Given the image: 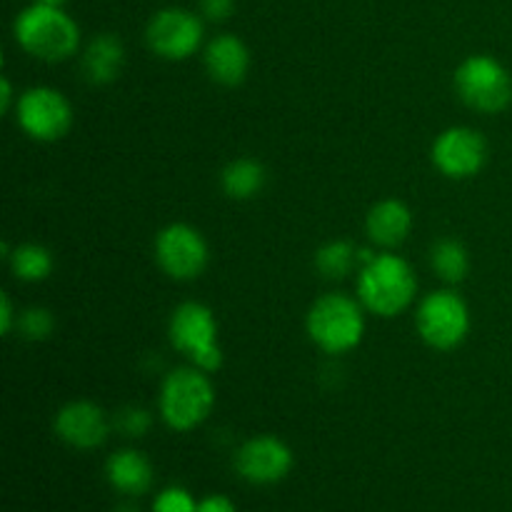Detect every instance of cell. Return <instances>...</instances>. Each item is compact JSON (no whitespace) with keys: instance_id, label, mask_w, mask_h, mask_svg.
Here are the masks:
<instances>
[{"instance_id":"cell-1","label":"cell","mask_w":512,"mask_h":512,"mask_svg":"<svg viewBox=\"0 0 512 512\" xmlns=\"http://www.w3.org/2000/svg\"><path fill=\"white\" fill-rule=\"evenodd\" d=\"M418 295L413 265L395 253H375L358 275V300L368 313L395 318Z\"/></svg>"},{"instance_id":"cell-2","label":"cell","mask_w":512,"mask_h":512,"mask_svg":"<svg viewBox=\"0 0 512 512\" xmlns=\"http://www.w3.org/2000/svg\"><path fill=\"white\" fill-rule=\"evenodd\" d=\"M13 35L20 48L45 63H60L75 55L80 28L63 8L33 3L15 18Z\"/></svg>"},{"instance_id":"cell-3","label":"cell","mask_w":512,"mask_h":512,"mask_svg":"<svg viewBox=\"0 0 512 512\" xmlns=\"http://www.w3.org/2000/svg\"><path fill=\"white\" fill-rule=\"evenodd\" d=\"M310 340L328 355L350 353L365 335V308L343 293H328L313 303L305 318Z\"/></svg>"},{"instance_id":"cell-4","label":"cell","mask_w":512,"mask_h":512,"mask_svg":"<svg viewBox=\"0 0 512 512\" xmlns=\"http://www.w3.org/2000/svg\"><path fill=\"white\" fill-rule=\"evenodd\" d=\"M215 405V388L200 368H178L165 375L160 385L158 408L165 425L178 433L195 430L208 420Z\"/></svg>"},{"instance_id":"cell-5","label":"cell","mask_w":512,"mask_h":512,"mask_svg":"<svg viewBox=\"0 0 512 512\" xmlns=\"http://www.w3.org/2000/svg\"><path fill=\"white\" fill-rule=\"evenodd\" d=\"M168 338L178 353H183L203 373H215L223 365V350L218 343V320L203 303H183L173 310Z\"/></svg>"},{"instance_id":"cell-6","label":"cell","mask_w":512,"mask_h":512,"mask_svg":"<svg viewBox=\"0 0 512 512\" xmlns=\"http://www.w3.org/2000/svg\"><path fill=\"white\" fill-rule=\"evenodd\" d=\"M458 98L478 113H503L512 103V75L493 55H470L455 68Z\"/></svg>"},{"instance_id":"cell-7","label":"cell","mask_w":512,"mask_h":512,"mask_svg":"<svg viewBox=\"0 0 512 512\" xmlns=\"http://www.w3.org/2000/svg\"><path fill=\"white\" fill-rule=\"evenodd\" d=\"M415 328L433 350L458 348L470 333L468 303L455 290H433L420 300Z\"/></svg>"},{"instance_id":"cell-8","label":"cell","mask_w":512,"mask_h":512,"mask_svg":"<svg viewBox=\"0 0 512 512\" xmlns=\"http://www.w3.org/2000/svg\"><path fill=\"white\" fill-rule=\"evenodd\" d=\"M18 125L25 135L40 143H55L65 138L73 125V108L60 90L48 85L28 88L15 105Z\"/></svg>"},{"instance_id":"cell-9","label":"cell","mask_w":512,"mask_h":512,"mask_svg":"<svg viewBox=\"0 0 512 512\" xmlns=\"http://www.w3.org/2000/svg\"><path fill=\"white\" fill-rule=\"evenodd\" d=\"M210 250L193 225L173 223L155 235V260L168 278L188 283L208 268Z\"/></svg>"},{"instance_id":"cell-10","label":"cell","mask_w":512,"mask_h":512,"mask_svg":"<svg viewBox=\"0 0 512 512\" xmlns=\"http://www.w3.org/2000/svg\"><path fill=\"white\" fill-rule=\"evenodd\" d=\"M430 158L445 178H473L488 163V140L480 130L468 128V125H453L435 138Z\"/></svg>"},{"instance_id":"cell-11","label":"cell","mask_w":512,"mask_h":512,"mask_svg":"<svg viewBox=\"0 0 512 512\" xmlns=\"http://www.w3.org/2000/svg\"><path fill=\"white\" fill-rule=\"evenodd\" d=\"M148 48L163 60H185L203 43V20L185 8H165L150 18L145 28Z\"/></svg>"},{"instance_id":"cell-12","label":"cell","mask_w":512,"mask_h":512,"mask_svg":"<svg viewBox=\"0 0 512 512\" xmlns=\"http://www.w3.org/2000/svg\"><path fill=\"white\" fill-rule=\"evenodd\" d=\"M235 470L253 485H275L293 470V450L275 435H255L240 445Z\"/></svg>"},{"instance_id":"cell-13","label":"cell","mask_w":512,"mask_h":512,"mask_svg":"<svg viewBox=\"0 0 512 512\" xmlns=\"http://www.w3.org/2000/svg\"><path fill=\"white\" fill-rule=\"evenodd\" d=\"M53 430L65 445L75 450H95L108 440L110 423L103 408L90 400H73L63 405L53 420Z\"/></svg>"},{"instance_id":"cell-14","label":"cell","mask_w":512,"mask_h":512,"mask_svg":"<svg viewBox=\"0 0 512 512\" xmlns=\"http://www.w3.org/2000/svg\"><path fill=\"white\" fill-rule=\"evenodd\" d=\"M205 70L210 80L225 88H235L248 78L250 70V50L238 35L223 33L215 35L205 48Z\"/></svg>"},{"instance_id":"cell-15","label":"cell","mask_w":512,"mask_h":512,"mask_svg":"<svg viewBox=\"0 0 512 512\" xmlns=\"http://www.w3.org/2000/svg\"><path fill=\"white\" fill-rule=\"evenodd\" d=\"M365 230H368V238L380 248H398L413 230V213L403 200H380L370 208L368 218H365Z\"/></svg>"},{"instance_id":"cell-16","label":"cell","mask_w":512,"mask_h":512,"mask_svg":"<svg viewBox=\"0 0 512 512\" xmlns=\"http://www.w3.org/2000/svg\"><path fill=\"white\" fill-rule=\"evenodd\" d=\"M108 483L123 495H143L153 485V465L140 450H118L105 463Z\"/></svg>"},{"instance_id":"cell-17","label":"cell","mask_w":512,"mask_h":512,"mask_svg":"<svg viewBox=\"0 0 512 512\" xmlns=\"http://www.w3.org/2000/svg\"><path fill=\"white\" fill-rule=\"evenodd\" d=\"M125 63V48L113 33L95 35L83 53V75L93 85H108L120 75Z\"/></svg>"},{"instance_id":"cell-18","label":"cell","mask_w":512,"mask_h":512,"mask_svg":"<svg viewBox=\"0 0 512 512\" xmlns=\"http://www.w3.org/2000/svg\"><path fill=\"white\" fill-rule=\"evenodd\" d=\"M265 165L258 163L255 158H238L228 163L220 173V185H223L225 195L233 200H250L265 188Z\"/></svg>"},{"instance_id":"cell-19","label":"cell","mask_w":512,"mask_h":512,"mask_svg":"<svg viewBox=\"0 0 512 512\" xmlns=\"http://www.w3.org/2000/svg\"><path fill=\"white\" fill-rule=\"evenodd\" d=\"M430 268L445 283H463L470 270V255L460 240L440 238L430 248Z\"/></svg>"},{"instance_id":"cell-20","label":"cell","mask_w":512,"mask_h":512,"mask_svg":"<svg viewBox=\"0 0 512 512\" xmlns=\"http://www.w3.org/2000/svg\"><path fill=\"white\" fill-rule=\"evenodd\" d=\"M8 263L15 278L23 280V283H43V280L50 278L55 265L50 250L38 243L18 245V248L8 255Z\"/></svg>"},{"instance_id":"cell-21","label":"cell","mask_w":512,"mask_h":512,"mask_svg":"<svg viewBox=\"0 0 512 512\" xmlns=\"http://www.w3.org/2000/svg\"><path fill=\"white\" fill-rule=\"evenodd\" d=\"M360 263V250H355L348 240H333L318 248L315 253V270L325 280H343L345 275L353 273L355 265Z\"/></svg>"},{"instance_id":"cell-22","label":"cell","mask_w":512,"mask_h":512,"mask_svg":"<svg viewBox=\"0 0 512 512\" xmlns=\"http://www.w3.org/2000/svg\"><path fill=\"white\" fill-rule=\"evenodd\" d=\"M18 330L25 340H45L55 330V318L45 308H28L18 315Z\"/></svg>"},{"instance_id":"cell-23","label":"cell","mask_w":512,"mask_h":512,"mask_svg":"<svg viewBox=\"0 0 512 512\" xmlns=\"http://www.w3.org/2000/svg\"><path fill=\"white\" fill-rule=\"evenodd\" d=\"M113 425L125 438H143L150 430V425H153V418H150L148 410L138 408V405H128V408L118 410Z\"/></svg>"},{"instance_id":"cell-24","label":"cell","mask_w":512,"mask_h":512,"mask_svg":"<svg viewBox=\"0 0 512 512\" xmlns=\"http://www.w3.org/2000/svg\"><path fill=\"white\" fill-rule=\"evenodd\" d=\"M153 512H198V503L185 488H165L160 490L158 498L153 500Z\"/></svg>"},{"instance_id":"cell-25","label":"cell","mask_w":512,"mask_h":512,"mask_svg":"<svg viewBox=\"0 0 512 512\" xmlns=\"http://www.w3.org/2000/svg\"><path fill=\"white\" fill-rule=\"evenodd\" d=\"M235 0H200V13L213 23H223L233 15Z\"/></svg>"},{"instance_id":"cell-26","label":"cell","mask_w":512,"mask_h":512,"mask_svg":"<svg viewBox=\"0 0 512 512\" xmlns=\"http://www.w3.org/2000/svg\"><path fill=\"white\" fill-rule=\"evenodd\" d=\"M198 512H235V505L225 495H208L198 503Z\"/></svg>"},{"instance_id":"cell-27","label":"cell","mask_w":512,"mask_h":512,"mask_svg":"<svg viewBox=\"0 0 512 512\" xmlns=\"http://www.w3.org/2000/svg\"><path fill=\"white\" fill-rule=\"evenodd\" d=\"M13 323V303H10V295L3 293V298H0V330H3V335H8L13 330Z\"/></svg>"},{"instance_id":"cell-28","label":"cell","mask_w":512,"mask_h":512,"mask_svg":"<svg viewBox=\"0 0 512 512\" xmlns=\"http://www.w3.org/2000/svg\"><path fill=\"white\" fill-rule=\"evenodd\" d=\"M0 95H3V103H0V108H3V113H8L10 100H13V90H10V80L8 78L0 80Z\"/></svg>"},{"instance_id":"cell-29","label":"cell","mask_w":512,"mask_h":512,"mask_svg":"<svg viewBox=\"0 0 512 512\" xmlns=\"http://www.w3.org/2000/svg\"><path fill=\"white\" fill-rule=\"evenodd\" d=\"M35 3H43V5H55V8H60V5H63L65 0H35Z\"/></svg>"},{"instance_id":"cell-30","label":"cell","mask_w":512,"mask_h":512,"mask_svg":"<svg viewBox=\"0 0 512 512\" xmlns=\"http://www.w3.org/2000/svg\"><path fill=\"white\" fill-rule=\"evenodd\" d=\"M115 512H140V510L133 508V505H120V508L115 510Z\"/></svg>"}]
</instances>
